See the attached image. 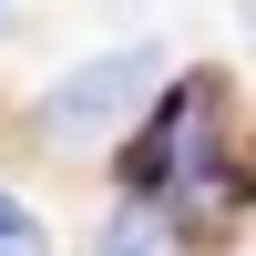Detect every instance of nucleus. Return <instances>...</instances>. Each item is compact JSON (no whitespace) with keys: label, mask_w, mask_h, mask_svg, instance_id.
<instances>
[{"label":"nucleus","mask_w":256,"mask_h":256,"mask_svg":"<svg viewBox=\"0 0 256 256\" xmlns=\"http://www.w3.org/2000/svg\"><path fill=\"white\" fill-rule=\"evenodd\" d=\"M0 256H41V226H31V205L0 184Z\"/></svg>","instance_id":"nucleus-4"},{"label":"nucleus","mask_w":256,"mask_h":256,"mask_svg":"<svg viewBox=\"0 0 256 256\" xmlns=\"http://www.w3.org/2000/svg\"><path fill=\"white\" fill-rule=\"evenodd\" d=\"M92 256H174V236H164V216H154V205H123V216H102Z\"/></svg>","instance_id":"nucleus-3"},{"label":"nucleus","mask_w":256,"mask_h":256,"mask_svg":"<svg viewBox=\"0 0 256 256\" xmlns=\"http://www.w3.org/2000/svg\"><path fill=\"white\" fill-rule=\"evenodd\" d=\"M205 123H216V82H174V92H164V113H154V123L134 134V154H123V174H134L144 195H154V184H174L184 164L205 154Z\"/></svg>","instance_id":"nucleus-2"},{"label":"nucleus","mask_w":256,"mask_h":256,"mask_svg":"<svg viewBox=\"0 0 256 256\" xmlns=\"http://www.w3.org/2000/svg\"><path fill=\"white\" fill-rule=\"evenodd\" d=\"M144 82H154V41L72 62V72L41 92V134H52V144H102V134H123V113H134Z\"/></svg>","instance_id":"nucleus-1"}]
</instances>
